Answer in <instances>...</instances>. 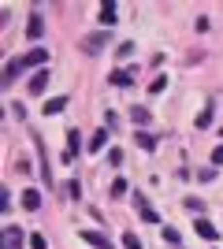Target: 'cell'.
I'll return each mask as SVG.
<instances>
[{
  "label": "cell",
  "instance_id": "cell-15",
  "mask_svg": "<svg viewBox=\"0 0 223 249\" xmlns=\"http://www.w3.org/2000/svg\"><path fill=\"white\" fill-rule=\"evenodd\" d=\"M112 82L116 86H130L134 82V71H127V67H123V71H112Z\"/></svg>",
  "mask_w": 223,
  "mask_h": 249
},
{
  "label": "cell",
  "instance_id": "cell-18",
  "mask_svg": "<svg viewBox=\"0 0 223 249\" xmlns=\"http://www.w3.org/2000/svg\"><path fill=\"white\" fill-rule=\"evenodd\" d=\"M123 249H145V246H141V238L134 231H127V234H123Z\"/></svg>",
  "mask_w": 223,
  "mask_h": 249
},
{
  "label": "cell",
  "instance_id": "cell-6",
  "mask_svg": "<svg viewBox=\"0 0 223 249\" xmlns=\"http://www.w3.org/2000/svg\"><path fill=\"white\" fill-rule=\"evenodd\" d=\"M45 86H49V71L41 67V71H37V74L30 78V86H26V89H30V93L37 97V93H45Z\"/></svg>",
  "mask_w": 223,
  "mask_h": 249
},
{
  "label": "cell",
  "instance_id": "cell-7",
  "mask_svg": "<svg viewBox=\"0 0 223 249\" xmlns=\"http://www.w3.org/2000/svg\"><path fill=\"white\" fill-rule=\"evenodd\" d=\"M22 208H26V212H37V208H41V194H37V190H22Z\"/></svg>",
  "mask_w": 223,
  "mask_h": 249
},
{
  "label": "cell",
  "instance_id": "cell-22",
  "mask_svg": "<svg viewBox=\"0 0 223 249\" xmlns=\"http://www.w3.org/2000/svg\"><path fill=\"white\" fill-rule=\"evenodd\" d=\"M164 242H168V246H179V231H175V227H164Z\"/></svg>",
  "mask_w": 223,
  "mask_h": 249
},
{
  "label": "cell",
  "instance_id": "cell-1",
  "mask_svg": "<svg viewBox=\"0 0 223 249\" xmlns=\"http://www.w3.org/2000/svg\"><path fill=\"white\" fill-rule=\"evenodd\" d=\"M22 246H30V238L22 234V227L8 223V227H4V234H0V249H22Z\"/></svg>",
  "mask_w": 223,
  "mask_h": 249
},
{
  "label": "cell",
  "instance_id": "cell-13",
  "mask_svg": "<svg viewBox=\"0 0 223 249\" xmlns=\"http://www.w3.org/2000/svg\"><path fill=\"white\" fill-rule=\"evenodd\" d=\"M78 156V130H67V153H64V160H74Z\"/></svg>",
  "mask_w": 223,
  "mask_h": 249
},
{
  "label": "cell",
  "instance_id": "cell-9",
  "mask_svg": "<svg viewBox=\"0 0 223 249\" xmlns=\"http://www.w3.org/2000/svg\"><path fill=\"white\" fill-rule=\"evenodd\" d=\"M22 71H26V63H22V56H19V60H11L8 67H4V82H15Z\"/></svg>",
  "mask_w": 223,
  "mask_h": 249
},
{
  "label": "cell",
  "instance_id": "cell-20",
  "mask_svg": "<svg viewBox=\"0 0 223 249\" xmlns=\"http://www.w3.org/2000/svg\"><path fill=\"white\" fill-rule=\"evenodd\" d=\"M212 115H216V108L208 104V108H205V112L197 115V126H208V123H212Z\"/></svg>",
  "mask_w": 223,
  "mask_h": 249
},
{
  "label": "cell",
  "instance_id": "cell-4",
  "mask_svg": "<svg viewBox=\"0 0 223 249\" xmlns=\"http://www.w3.org/2000/svg\"><path fill=\"white\" fill-rule=\"evenodd\" d=\"M41 34H45V19L37 15V11H34V15H30V22H26V37H30V41H37Z\"/></svg>",
  "mask_w": 223,
  "mask_h": 249
},
{
  "label": "cell",
  "instance_id": "cell-19",
  "mask_svg": "<svg viewBox=\"0 0 223 249\" xmlns=\"http://www.w3.org/2000/svg\"><path fill=\"white\" fill-rule=\"evenodd\" d=\"M130 119H134L138 126H145V123H149V108H141V104H138V108L130 112Z\"/></svg>",
  "mask_w": 223,
  "mask_h": 249
},
{
  "label": "cell",
  "instance_id": "cell-12",
  "mask_svg": "<svg viewBox=\"0 0 223 249\" xmlns=\"http://www.w3.org/2000/svg\"><path fill=\"white\" fill-rule=\"evenodd\" d=\"M67 104H71V101H67V97H52V101L45 104V115H60V112H64V108H67Z\"/></svg>",
  "mask_w": 223,
  "mask_h": 249
},
{
  "label": "cell",
  "instance_id": "cell-17",
  "mask_svg": "<svg viewBox=\"0 0 223 249\" xmlns=\"http://www.w3.org/2000/svg\"><path fill=\"white\" fill-rule=\"evenodd\" d=\"M168 89V74H156L153 82H149V93H164Z\"/></svg>",
  "mask_w": 223,
  "mask_h": 249
},
{
  "label": "cell",
  "instance_id": "cell-11",
  "mask_svg": "<svg viewBox=\"0 0 223 249\" xmlns=\"http://www.w3.org/2000/svg\"><path fill=\"white\" fill-rule=\"evenodd\" d=\"M138 216L145 219V223H160V216L153 212V208H149V201H145V197H138Z\"/></svg>",
  "mask_w": 223,
  "mask_h": 249
},
{
  "label": "cell",
  "instance_id": "cell-25",
  "mask_svg": "<svg viewBox=\"0 0 223 249\" xmlns=\"http://www.w3.org/2000/svg\"><path fill=\"white\" fill-rule=\"evenodd\" d=\"M186 208H190V212H201L205 205H201V201H197V197H186Z\"/></svg>",
  "mask_w": 223,
  "mask_h": 249
},
{
  "label": "cell",
  "instance_id": "cell-21",
  "mask_svg": "<svg viewBox=\"0 0 223 249\" xmlns=\"http://www.w3.org/2000/svg\"><path fill=\"white\" fill-rule=\"evenodd\" d=\"M123 194H127V178H116L112 182V197H123Z\"/></svg>",
  "mask_w": 223,
  "mask_h": 249
},
{
  "label": "cell",
  "instance_id": "cell-8",
  "mask_svg": "<svg viewBox=\"0 0 223 249\" xmlns=\"http://www.w3.org/2000/svg\"><path fill=\"white\" fill-rule=\"evenodd\" d=\"M193 227H197V234H201L205 242H216V238H220V231H216L212 223H208V219H197V223H193Z\"/></svg>",
  "mask_w": 223,
  "mask_h": 249
},
{
  "label": "cell",
  "instance_id": "cell-26",
  "mask_svg": "<svg viewBox=\"0 0 223 249\" xmlns=\"http://www.w3.org/2000/svg\"><path fill=\"white\" fill-rule=\"evenodd\" d=\"M212 164H216V167L223 164V145H216V149H212Z\"/></svg>",
  "mask_w": 223,
  "mask_h": 249
},
{
  "label": "cell",
  "instance_id": "cell-10",
  "mask_svg": "<svg viewBox=\"0 0 223 249\" xmlns=\"http://www.w3.org/2000/svg\"><path fill=\"white\" fill-rule=\"evenodd\" d=\"M82 242H89V246H97V249H112V242H108L104 234H97V231H82Z\"/></svg>",
  "mask_w": 223,
  "mask_h": 249
},
{
  "label": "cell",
  "instance_id": "cell-16",
  "mask_svg": "<svg viewBox=\"0 0 223 249\" xmlns=\"http://www.w3.org/2000/svg\"><path fill=\"white\" fill-rule=\"evenodd\" d=\"M134 142H138L141 149H149V153L156 149V138H153V134H141V130H138V134H134Z\"/></svg>",
  "mask_w": 223,
  "mask_h": 249
},
{
  "label": "cell",
  "instance_id": "cell-3",
  "mask_svg": "<svg viewBox=\"0 0 223 249\" xmlns=\"http://www.w3.org/2000/svg\"><path fill=\"white\" fill-rule=\"evenodd\" d=\"M101 22H104V26H116V22H119L116 0H104V4H101Z\"/></svg>",
  "mask_w": 223,
  "mask_h": 249
},
{
  "label": "cell",
  "instance_id": "cell-2",
  "mask_svg": "<svg viewBox=\"0 0 223 249\" xmlns=\"http://www.w3.org/2000/svg\"><path fill=\"white\" fill-rule=\"evenodd\" d=\"M108 41H112V34H108V30H97V34H86V37H82V49L89 52V56H97V52H104Z\"/></svg>",
  "mask_w": 223,
  "mask_h": 249
},
{
  "label": "cell",
  "instance_id": "cell-23",
  "mask_svg": "<svg viewBox=\"0 0 223 249\" xmlns=\"http://www.w3.org/2000/svg\"><path fill=\"white\" fill-rule=\"evenodd\" d=\"M30 249H49V242H45L41 234H30Z\"/></svg>",
  "mask_w": 223,
  "mask_h": 249
},
{
  "label": "cell",
  "instance_id": "cell-14",
  "mask_svg": "<svg viewBox=\"0 0 223 249\" xmlns=\"http://www.w3.org/2000/svg\"><path fill=\"white\" fill-rule=\"evenodd\" d=\"M104 145H108V130H97V134L89 138V149H93V153H101Z\"/></svg>",
  "mask_w": 223,
  "mask_h": 249
},
{
  "label": "cell",
  "instance_id": "cell-24",
  "mask_svg": "<svg viewBox=\"0 0 223 249\" xmlns=\"http://www.w3.org/2000/svg\"><path fill=\"white\" fill-rule=\"evenodd\" d=\"M197 178H201V182H212V178H216V167H205V171H197Z\"/></svg>",
  "mask_w": 223,
  "mask_h": 249
},
{
  "label": "cell",
  "instance_id": "cell-5",
  "mask_svg": "<svg viewBox=\"0 0 223 249\" xmlns=\"http://www.w3.org/2000/svg\"><path fill=\"white\" fill-rule=\"evenodd\" d=\"M45 60H49V49H30L26 56H22V63H26V67H41Z\"/></svg>",
  "mask_w": 223,
  "mask_h": 249
}]
</instances>
